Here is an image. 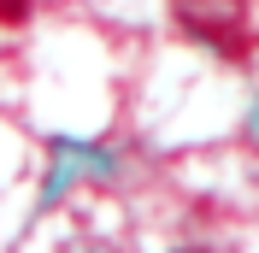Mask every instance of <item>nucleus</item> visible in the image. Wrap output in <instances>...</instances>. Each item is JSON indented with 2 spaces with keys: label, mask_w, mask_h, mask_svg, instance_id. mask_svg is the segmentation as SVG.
Returning <instances> with one entry per match:
<instances>
[{
  "label": "nucleus",
  "mask_w": 259,
  "mask_h": 253,
  "mask_svg": "<svg viewBox=\"0 0 259 253\" xmlns=\"http://www.w3.org/2000/svg\"><path fill=\"white\" fill-rule=\"evenodd\" d=\"M30 12V0H0V18H24Z\"/></svg>",
  "instance_id": "f257e3e1"
}]
</instances>
